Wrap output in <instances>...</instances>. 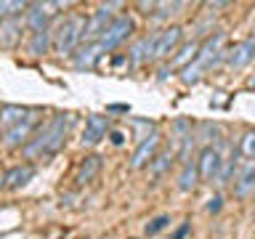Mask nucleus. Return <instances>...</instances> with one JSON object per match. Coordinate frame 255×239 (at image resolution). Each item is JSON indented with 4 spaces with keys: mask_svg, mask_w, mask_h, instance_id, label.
<instances>
[{
    "mask_svg": "<svg viewBox=\"0 0 255 239\" xmlns=\"http://www.w3.org/2000/svg\"><path fill=\"white\" fill-rule=\"evenodd\" d=\"M69 130V115H56L40 127V130L29 138V143L21 146V154L27 159H48L53 154H59L67 141Z\"/></svg>",
    "mask_w": 255,
    "mask_h": 239,
    "instance_id": "1",
    "label": "nucleus"
},
{
    "mask_svg": "<svg viewBox=\"0 0 255 239\" xmlns=\"http://www.w3.org/2000/svg\"><path fill=\"white\" fill-rule=\"evenodd\" d=\"M197 181H199V167L186 162V165H183V170H181V175H178V189L181 191H191L197 186Z\"/></svg>",
    "mask_w": 255,
    "mask_h": 239,
    "instance_id": "20",
    "label": "nucleus"
},
{
    "mask_svg": "<svg viewBox=\"0 0 255 239\" xmlns=\"http://www.w3.org/2000/svg\"><path fill=\"white\" fill-rule=\"evenodd\" d=\"M99 170H101V157L99 154H91V157H85L83 162H80L75 181L80 183V186H85V183H91L96 175H99Z\"/></svg>",
    "mask_w": 255,
    "mask_h": 239,
    "instance_id": "16",
    "label": "nucleus"
},
{
    "mask_svg": "<svg viewBox=\"0 0 255 239\" xmlns=\"http://www.w3.org/2000/svg\"><path fill=\"white\" fill-rule=\"evenodd\" d=\"M197 53H199V43H194V40H191V43L183 45V48H181V53L173 59V69H181V67L186 69V67H189V61H194V59H197Z\"/></svg>",
    "mask_w": 255,
    "mask_h": 239,
    "instance_id": "21",
    "label": "nucleus"
},
{
    "mask_svg": "<svg viewBox=\"0 0 255 239\" xmlns=\"http://www.w3.org/2000/svg\"><path fill=\"white\" fill-rule=\"evenodd\" d=\"M32 175H35V165L32 162L16 165V167H11V170L5 173V186L8 189H21V186H27V183L32 181Z\"/></svg>",
    "mask_w": 255,
    "mask_h": 239,
    "instance_id": "15",
    "label": "nucleus"
},
{
    "mask_svg": "<svg viewBox=\"0 0 255 239\" xmlns=\"http://www.w3.org/2000/svg\"><path fill=\"white\" fill-rule=\"evenodd\" d=\"M157 146H159V130H151V135H146V138H141L138 149L133 151L130 165H133V167H143V165H149L151 159L157 157Z\"/></svg>",
    "mask_w": 255,
    "mask_h": 239,
    "instance_id": "11",
    "label": "nucleus"
},
{
    "mask_svg": "<svg viewBox=\"0 0 255 239\" xmlns=\"http://www.w3.org/2000/svg\"><path fill=\"white\" fill-rule=\"evenodd\" d=\"M40 115H43L40 109H29V112H27V117H24L21 122H16L13 127H8V130L3 133V143H5V146L16 149V146H24V143H29L32 133L37 130L40 120H43Z\"/></svg>",
    "mask_w": 255,
    "mask_h": 239,
    "instance_id": "5",
    "label": "nucleus"
},
{
    "mask_svg": "<svg viewBox=\"0 0 255 239\" xmlns=\"http://www.w3.org/2000/svg\"><path fill=\"white\" fill-rule=\"evenodd\" d=\"M154 45H157V32H154V35L141 37L138 43L130 48V64H133V67H138V64L154 59Z\"/></svg>",
    "mask_w": 255,
    "mask_h": 239,
    "instance_id": "14",
    "label": "nucleus"
},
{
    "mask_svg": "<svg viewBox=\"0 0 255 239\" xmlns=\"http://www.w3.org/2000/svg\"><path fill=\"white\" fill-rule=\"evenodd\" d=\"M223 43H226V32H215V35L207 37L205 43L199 45L197 59L191 61L186 69H183V75H181L183 83H197L199 75H202L205 69L215 67V64H218V61L223 59Z\"/></svg>",
    "mask_w": 255,
    "mask_h": 239,
    "instance_id": "2",
    "label": "nucleus"
},
{
    "mask_svg": "<svg viewBox=\"0 0 255 239\" xmlns=\"http://www.w3.org/2000/svg\"><path fill=\"white\" fill-rule=\"evenodd\" d=\"M250 88H255V77H253V80H250Z\"/></svg>",
    "mask_w": 255,
    "mask_h": 239,
    "instance_id": "29",
    "label": "nucleus"
},
{
    "mask_svg": "<svg viewBox=\"0 0 255 239\" xmlns=\"http://www.w3.org/2000/svg\"><path fill=\"white\" fill-rule=\"evenodd\" d=\"M51 8H53V3H32L27 8V13H24V24L32 29V35H35V32L48 29V19L53 16Z\"/></svg>",
    "mask_w": 255,
    "mask_h": 239,
    "instance_id": "9",
    "label": "nucleus"
},
{
    "mask_svg": "<svg viewBox=\"0 0 255 239\" xmlns=\"http://www.w3.org/2000/svg\"><path fill=\"white\" fill-rule=\"evenodd\" d=\"M253 59H255V37H247V40L237 43V45L229 51L226 64H229V69H245Z\"/></svg>",
    "mask_w": 255,
    "mask_h": 239,
    "instance_id": "10",
    "label": "nucleus"
},
{
    "mask_svg": "<svg viewBox=\"0 0 255 239\" xmlns=\"http://www.w3.org/2000/svg\"><path fill=\"white\" fill-rule=\"evenodd\" d=\"M239 151L247 157V159H255V133H245L242 141H239Z\"/></svg>",
    "mask_w": 255,
    "mask_h": 239,
    "instance_id": "23",
    "label": "nucleus"
},
{
    "mask_svg": "<svg viewBox=\"0 0 255 239\" xmlns=\"http://www.w3.org/2000/svg\"><path fill=\"white\" fill-rule=\"evenodd\" d=\"M99 56H101V48L99 43H91V45H83L80 51L75 53V67L77 69H91L96 61H99Z\"/></svg>",
    "mask_w": 255,
    "mask_h": 239,
    "instance_id": "17",
    "label": "nucleus"
},
{
    "mask_svg": "<svg viewBox=\"0 0 255 239\" xmlns=\"http://www.w3.org/2000/svg\"><path fill=\"white\" fill-rule=\"evenodd\" d=\"M207 210H210V213H218V210H221V197L210 199V205H207Z\"/></svg>",
    "mask_w": 255,
    "mask_h": 239,
    "instance_id": "26",
    "label": "nucleus"
},
{
    "mask_svg": "<svg viewBox=\"0 0 255 239\" xmlns=\"http://www.w3.org/2000/svg\"><path fill=\"white\" fill-rule=\"evenodd\" d=\"M24 8H29L27 3H0V19H11L16 16V11H24Z\"/></svg>",
    "mask_w": 255,
    "mask_h": 239,
    "instance_id": "25",
    "label": "nucleus"
},
{
    "mask_svg": "<svg viewBox=\"0 0 255 239\" xmlns=\"http://www.w3.org/2000/svg\"><path fill=\"white\" fill-rule=\"evenodd\" d=\"M170 165H173V154H170V151H162V154H157V157L149 162V173H151V175H162Z\"/></svg>",
    "mask_w": 255,
    "mask_h": 239,
    "instance_id": "22",
    "label": "nucleus"
},
{
    "mask_svg": "<svg viewBox=\"0 0 255 239\" xmlns=\"http://www.w3.org/2000/svg\"><path fill=\"white\" fill-rule=\"evenodd\" d=\"M221 165H223V154L218 146H205L199 151V159H197V167H199V178L202 181H215L221 173Z\"/></svg>",
    "mask_w": 255,
    "mask_h": 239,
    "instance_id": "7",
    "label": "nucleus"
},
{
    "mask_svg": "<svg viewBox=\"0 0 255 239\" xmlns=\"http://www.w3.org/2000/svg\"><path fill=\"white\" fill-rule=\"evenodd\" d=\"M133 19L130 16H117L115 21L107 27V32L101 35V40H99V48H101V53H112L115 48L120 45V43H125L128 37H130V32H133Z\"/></svg>",
    "mask_w": 255,
    "mask_h": 239,
    "instance_id": "6",
    "label": "nucleus"
},
{
    "mask_svg": "<svg viewBox=\"0 0 255 239\" xmlns=\"http://www.w3.org/2000/svg\"><path fill=\"white\" fill-rule=\"evenodd\" d=\"M51 43H53V29L35 32V35L29 37L27 51H29V56H43V53H48V48H51Z\"/></svg>",
    "mask_w": 255,
    "mask_h": 239,
    "instance_id": "18",
    "label": "nucleus"
},
{
    "mask_svg": "<svg viewBox=\"0 0 255 239\" xmlns=\"http://www.w3.org/2000/svg\"><path fill=\"white\" fill-rule=\"evenodd\" d=\"M123 141H125V135L120 133V130H115V133H112V143H117V146H120Z\"/></svg>",
    "mask_w": 255,
    "mask_h": 239,
    "instance_id": "27",
    "label": "nucleus"
},
{
    "mask_svg": "<svg viewBox=\"0 0 255 239\" xmlns=\"http://www.w3.org/2000/svg\"><path fill=\"white\" fill-rule=\"evenodd\" d=\"M27 112H29V109L13 107V104H8V107L0 109V127H3V133L8 130V127H13L16 122H21V120L27 117Z\"/></svg>",
    "mask_w": 255,
    "mask_h": 239,
    "instance_id": "19",
    "label": "nucleus"
},
{
    "mask_svg": "<svg viewBox=\"0 0 255 239\" xmlns=\"http://www.w3.org/2000/svg\"><path fill=\"white\" fill-rule=\"evenodd\" d=\"M183 37V29L181 27H165L162 32H157V45H154V59L151 61H159V59H167L175 48H178Z\"/></svg>",
    "mask_w": 255,
    "mask_h": 239,
    "instance_id": "8",
    "label": "nucleus"
},
{
    "mask_svg": "<svg viewBox=\"0 0 255 239\" xmlns=\"http://www.w3.org/2000/svg\"><path fill=\"white\" fill-rule=\"evenodd\" d=\"M167 223H170V215H157L154 221H149V226H146V234H149V237L159 234L162 229H167Z\"/></svg>",
    "mask_w": 255,
    "mask_h": 239,
    "instance_id": "24",
    "label": "nucleus"
},
{
    "mask_svg": "<svg viewBox=\"0 0 255 239\" xmlns=\"http://www.w3.org/2000/svg\"><path fill=\"white\" fill-rule=\"evenodd\" d=\"M109 130V117L91 115L85 120V130H83V146H96Z\"/></svg>",
    "mask_w": 255,
    "mask_h": 239,
    "instance_id": "12",
    "label": "nucleus"
},
{
    "mask_svg": "<svg viewBox=\"0 0 255 239\" xmlns=\"http://www.w3.org/2000/svg\"><path fill=\"white\" fill-rule=\"evenodd\" d=\"M85 24H88V19H85V16H80V13H69L67 19H61L59 24H56V29H53V48H56V53H61V56H72V53H75V48L83 43Z\"/></svg>",
    "mask_w": 255,
    "mask_h": 239,
    "instance_id": "3",
    "label": "nucleus"
},
{
    "mask_svg": "<svg viewBox=\"0 0 255 239\" xmlns=\"http://www.w3.org/2000/svg\"><path fill=\"white\" fill-rule=\"evenodd\" d=\"M117 8H123V3H104V5H99V11H93V16L85 24V35H83V43L85 45L99 43L101 35L107 32V27L117 19V16H115Z\"/></svg>",
    "mask_w": 255,
    "mask_h": 239,
    "instance_id": "4",
    "label": "nucleus"
},
{
    "mask_svg": "<svg viewBox=\"0 0 255 239\" xmlns=\"http://www.w3.org/2000/svg\"><path fill=\"white\" fill-rule=\"evenodd\" d=\"M5 186V173H0V189Z\"/></svg>",
    "mask_w": 255,
    "mask_h": 239,
    "instance_id": "28",
    "label": "nucleus"
},
{
    "mask_svg": "<svg viewBox=\"0 0 255 239\" xmlns=\"http://www.w3.org/2000/svg\"><path fill=\"white\" fill-rule=\"evenodd\" d=\"M234 191L237 197H250L255 191V159H247V162L239 167L237 173V181H234Z\"/></svg>",
    "mask_w": 255,
    "mask_h": 239,
    "instance_id": "13",
    "label": "nucleus"
}]
</instances>
